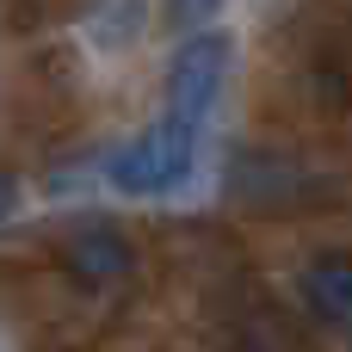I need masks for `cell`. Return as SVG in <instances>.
I'll list each match as a JSON object with an SVG mask.
<instances>
[{
    "instance_id": "4",
    "label": "cell",
    "mask_w": 352,
    "mask_h": 352,
    "mask_svg": "<svg viewBox=\"0 0 352 352\" xmlns=\"http://www.w3.org/2000/svg\"><path fill=\"white\" fill-rule=\"evenodd\" d=\"M303 297H309V309H316L322 322L352 328V260H340V254H322V260L303 272Z\"/></svg>"
},
{
    "instance_id": "2",
    "label": "cell",
    "mask_w": 352,
    "mask_h": 352,
    "mask_svg": "<svg viewBox=\"0 0 352 352\" xmlns=\"http://www.w3.org/2000/svg\"><path fill=\"white\" fill-rule=\"evenodd\" d=\"M223 80H229V37H217V31L186 37L167 62V118H186L204 130V118L223 99Z\"/></svg>"
},
{
    "instance_id": "1",
    "label": "cell",
    "mask_w": 352,
    "mask_h": 352,
    "mask_svg": "<svg viewBox=\"0 0 352 352\" xmlns=\"http://www.w3.org/2000/svg\"><path fill=\"white\" fill-rule=\"evenodd\" d=\"M192 155H198V124L161 111V124H148L136 142H124V148L111 155V179H118L124 192H167V186L192 167Z\"/></svg>"
},
{
    "instance_id": "5",
    "label": "cell",
    "mask_w": 352,
    "mask_h": 352,
    "mask_svg": "<svg viewBox=\"0 0 352 352\" xmlns=\"http://www.w3.org/2000/svg\"><path fill=\"white\" fill-rule=\"evenodd\" d=\"M217 6H223V0H167V12H173L179 25H204Z\"/></svg>"
},
{
    "instance_id": "3",
    "label": "cell",
    "mask_w": 352,
    "mask_h": 352,
    "mask_svg": "<svg viewBox=\"0 0 352 352\" xmlns=\"http://www.w3.org/2000/svg\"><path fill=\"white\" fill-rule=\"evenodd\" d=\"M62 266H68V278H80V285H118V278H130L136 254H130V241H124L118 229H80V235H68Z\"/></svg>"
}]
</instances>
